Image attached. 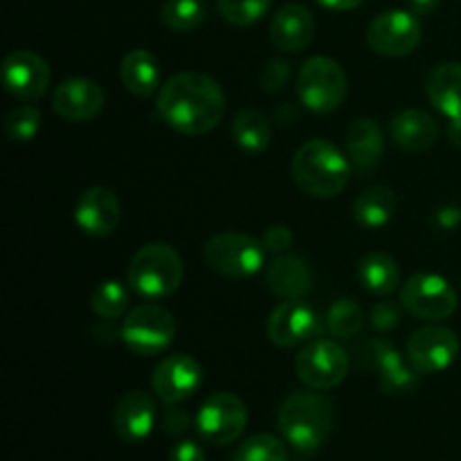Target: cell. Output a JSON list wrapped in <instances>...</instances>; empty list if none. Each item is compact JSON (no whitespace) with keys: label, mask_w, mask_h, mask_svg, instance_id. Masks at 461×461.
Wrapping results in <instances>:
<instances>
[{"label":"cell","mask_w":461,"mask_h":461,"mask_svg":"<svg viewBox=\"0 0 461 461\" xmlns=\"http://www.w3.org/2000/svg\"><path fill=\"white\" fill-rule=\"evenodd\" d=\"M156 108L178 133L205 135L221 124L228 102L219 81L205 72L185 70L162 84Z\"/></svg>","instance_id":"obj_1"},{"label":"cell","mask_w":461,"mask_h":461,"mask_svg":"<svg viewBox=\"0 0 461 461\" xmlns=\"http://www.w3.org/2000/svg\"><path fill=\"white\" fill-rule=\"evenodd\" d=\"M277 426L284 441L297 453H315L331 437L336 426L333 401L322 392H293L282 401Z\"/></svg>","instance_id":"obj_2"},{"label":"cell","mask_w":461,"mask_h":461,"mask_svg":"<svg viewBox=\"0 0 461 461\" xmlns=\"http://www.w3.org/2000/svg\"><path fill=\"white\" fill-rule=\"evenodd\" d=\"M351 162L329 140H309L293 156V180L313 198H333L351 178Z\"/></svg>","instance_id":"obj_3"},{"label":"cell","mask_w":461,"mask_h":461,"mask_svg":"<svg viewBox=\"0 0 461 461\" xmlns=\"http://www.w3.org/2000/svg\"><path fill=\"white\" fill-rule=\"evenodd\" d=\"M183 259L169 243H147L131 259L126 284L144 300H162L183 284Z\"/></svg>","instance_id":"obj_4"},{"label":"cell","mask_w":461,"mask_h":461,"mask_svg":"<svg viewBox=\"0 0 461 461\" xmlns=\"http://www.w3.org/2000/svg\"><path fill=\"white\" fill-rule=\"evenodd\" d=\"M300 102L313 113H333L347 97V75L331 57H311L297 75Z\"/></svg>","instance_id":"obj_5"},{"label":"cell","mask_w":461,"mask_h":461,"mask_svg":"<svg viewBox=\"0 0 461 461\" xmlns=\"http://www.w3.org/2000/svg\"><path fill=\"white\" fill-rule=\"evenodd\" d=\"M205 264L225 277H252L264 268L266 248L243 232H221L205 243Z\"/></svg>","instance_id":"obj_6"},{"label":"cell","mask_w":461,"mask_h":461,"mask_svg":"<svg viewBox=\"0 0 461 461\" xmlns=\"http://www.w3.org/2000/svg\"><path fill=\"white\" fill-rule=\"evenodd\" d=\"M176 338V318L160 304H140L122 322V342L135 356H158Z\"/></svg>","instance_id":"obj_7"},{"label":"cell","mask_w":461,"mask_h":461,"mask_svg":"<svg viewBox=\"0 0 461 461\" xmlns=\"http://www.w3.org/2000/svg\"><path fill=\"white\" fill-rule=\"evenodd\" d=\"M194 426L205 444L230 446L246 430L248 408L241 396L232 392H216L210 399L203 401Z\"/></svg>","instance_id":"obj_8"},{"label":"cell","mask_w":461,"mask_h":461,"mask_svg":"<svg viewBox=\"0 0 461 461\" xmlns=\"http://www.w3.org/2000/svg\"><path fill=\"white\" fill-rule=\"evenodd\" d=\"M297 378L306 387L318 392L340 385L349 372V356L338 342L327 338H313L295 358Z\"/></svg>","instance_id":"obj_9"},{"label":"cell","mask_w":461,"mask_h":461,"mask_svg":"<svg viewBox=\"0 0 461 461\" xmlns=\"http://www.w3.org/2000/svg\"><path fill=\"white\" fill-rule=\"evenodd\" d=\"M401 304L414 318L435 322V320H446L455 313L457 291L441 275L419 273L401 286Z\"/></svg>","instance_id":"obj_10"},{"label":"cell","mask_w":461,"mask_h":461,"mask_svg":"<svg viewBox=\"0 0 461 461\" xmlns=\"http://www.w3.org/2000/svg\"><path fill=\"white\" fill-rule=\"evenodd\" d=\"M367 43L383 57H408L421 43V23L414 12L390 9L369 23Z\"/></svg>","instance_id":"obj_11"},{"label":"cell","mask_w":461,"mask_h":461,"mask_svg":"<svg viewBox=\"0 0 461 461\" xmlns=\"http://www.w3.org/2000/svg\"><path fill=\"white\" fill-rule=\"evenodd\" d=\"M324 318L304 300H284L268 318V338L277 347H297L324 331Z\"/></svg>","instance_id":"obj_12"},{"label":"cell","mask_w":461,"mask_h":461,"mask_svg":"<svg viewBox=\"0 0 461 461\" xmlns=\"http://www.w3.org/2000/svg\"><path fill=\"white\" fill-rule=\"evenodd\" d=\"M459 354L457 333L446 327H423L408 340V363L419 374H439L455 363Z\"/></svg>","instance_id":"obj_13"},{"label":"cell","mask_w":461,"mask_h":461,"mask_svg":"<svg viewBox=\"0 0 461 461\" xmlns=\"http://www.w3.org/2000/svg\"><path fill=\"white\" fill-rule=\"evenodd\" d=\"M50 79H52V72H50L48 61L32 50H14L5 57L3 84L14 97L36 102L48 93Z\"/></svg>","instance_id":"obj_14"},{"label":"cell","mask_w":461,"mask_h":461,"mask_svg":"<svg viewBox=\"0 0 461 461\" xmlns=\"http://www.w3.org/2000/svg\"><path fill=\"white\" fill-rule=\"evenodd\" d=\"M203 381V369L194 356L189 354H174L167 356L151 376V387L158 394V399L165 403H183L192 399L198 392Z\"/></svg>","instance_id":"obj_15"},{"label":"cell","mask_w":461,"mask_h":461,"mask_svg":"<svg viewBox=\"0 0 461 461\" xmlns=\"http://www.w3.org/2000/svg\"><path fill=\"white\" fill-rule=\"evenodd\" d=\"M120 198L108 187H88L79 196L75 207V221L90 237H108L120 223Z\"/></svg>","instance_id":"obj_16"},{"label":"cell","mask_w":461,"mask_h":461,"mask_svg":"<svg viewBox=\"0 0 461 461\" xmlns=\"http://www.w3.org/2000/svg\"><path fill=\"white\" fill-rule=\"evenodd\" d=\"M104 90L97 81L75 77L54 88L52 108L59 117L68 122H88L97 117L104 108Z\"/></svg>","instance_id":"obj_17"},{"label":"cell","mask_w":461,"mask_h":461,"mask_svg":"<svg viewBox=\"0 0 461 461\" xmlns=\"http://www.w3.org/2000/svg\"><path fill=\"white\" fill-rule=\"evenodd\" d=\"M158 421V408L151 394L144 390H131L117 401L113 412V428L117 437L129 444L144 441L153 432Z\"/></svg>","instance_id":"obj_18"},{"label":"cell","mask_w":461,"mask_h":461,"mask_svg":"<svg viewBox=\"0 0 461 461\" xmlns=\"http://www.w3.org/2000/svg\"><path fill=\"white\" fill-rule=\"evenodd\" d=\"M315 36V18L304 5L288 3L270 21V41L279 52H304Z\"/></svg>","instance_id":"obj_19"},{"label":"cell","mask_w":461,"mask_h":461,"mask_svg":"<svg viewBox=\"0 0 461 461\" xmlns=\"http://www.w3.org/2000/svg\"><path fill=\"white\" fill-rule=\"evenodd\" d=\"M369 354L367 358L372 360V367L378 372V387L385 394H405L417 387V369L410 363H405L403 356L399 354L392 342L387 340H369L367 345Z\"/></svg>","instance_id":"obj_20"},{"label":"cell","mask_w":461,"mask_h":461,"mask_svg":"<svg viewBox=\"0 0 461 461\" xmlns=\"http://www.w3.org/2000/svg\"><path fill=\"white\" fill-rule=\"evenodd\" d=\"M345 147L351 167L360 176L372 174L385 151V140H383L378 122H374L372 117H360V120L351 122L345 135Z\"/></svg>","instance_id":"obj_21"},{"label":"cell","mask_w":461,"mask_h":461,"mask_svg":"<svg viewBox=\"0 0 461 461\" xmlns=\"http://www.w3.org/2000/svg\"><path fill=\"white\" fill-rule=\"evenodd\" d=\"M266 284L282 300H304L313 288V273L297 255H277L266 270Z\"/></svg>","instance_id":"obj_22"},{"label":"cell","mask_w":461,"mask_h":461,"mask_svg":"<svg viewBox=\"0 0 461 461\" xmlns=\"http://www.w3.org/2000/svg\"><path fill=\"white\" fill-rule=\"evenodd\" d=\"M390 135L394 144H399L403 151L423 153L437 142L439 138V126L437 120L426 111L410 108L399 113L390 124Z\"/></svg>","instance_id":"obj_23"},{"label":"cell","mask_w":461,"mask_h":461,"mask_svg":"<svg viewBox=\"0 0 461 461\" xmlns=\"http://www.w3.org/2000/svg\"><path fill=\"white\" fill-rule=\"evenodd\" d=\"M122 84L135 97H151L162 88V68L156 54L149 50H131L120 66Z\"/></svg>","instance_id":"obj_24"},{"label":"cell","mask_w":461,"mask_h":461,"mask_svg":"<svg viewBox=\"0 0 461 461\" xmlns=\"http://www.w3.org/2000/svg\"><path fill=\"white\" fill-rule=\"evenodd\" d=\"M426 95L441 115L461 117V63H441L428 75Z\"/></svg>","instance_id":"obj_25"},{"label":"cell","mask_w":461,"mask_h":461,"mask_svg":"<svg viewBox=\"0 0 461 461\" xmlns=\"http://www.w3.org/2000/svg\"><path fill=\"white\" fill-rule=\"evenodd\" d=\"M396 205H399L396 194L390 187L374 185V187H367L363 194H358L351 212H354L356 223L367 230H378L390 223L392 216L396 214Z\"/></svg>","instance_id":"obj_26"},{"label":"cell","mask_w":461,"mask_h":461,"mask_svg":"<svg viewBox=\"0 0 461 461\" xmlns=\"http://www.w3.org/2000/svg\"><path fill=\"white\" fill-rule=\"evenodd\" d=\"M358 277L374 295H392L399 288V266L385 252H369L360 259Z\"/></svg>","instance_id":"obj_27"},{"label":"cell","mask_w":461,"mask_h":461,"mask_svg":"<svg viewBox=\"0 0 461 461\" xmlns=\"http://www.w3.org/2000/svg\"><path fill=\"white\" fill-rule=\"evenodd\" d=\"M232 138L243 151L248 153H261L270 147L273 142V129H270V120L261 111L255 108H246L239 113L232 122Z\"/></svg>","instance_id":"obj_28"},{"label":"cell","mask_w":461,"mask_h":461,"mask_svg":"<svg viewBox=\"0 0 461 461\" xmlns=\"http://www.w3.org/2000/svg\"><path fill=\"white\" fill-rule=\"evenodd\" d=\"M365 324V313L358 302L342 297L329 306L324 315V327L333 338H354L358 336Z\"/></svg>","instance_id":"obj_29"},{"label":"cell","mask_w":461,"mask_h":461,"mask_svg":"<svg viewBox=\"0 0 461 461\" xmlns=\"http://www.w3.org/2000/svg\"><path fill=\"white\" fill-rule=\"evenodd\" d=\"M129 304V291L117 279H106L90 295V309H93V313L102 320H113V322L126 313Z\"/></svg>","instance_id":"obj_30"},{"label":"cell","mask_w":461,"mask_h":461,"mask_svg":"<svg viewBox=\"0 0 461 461\" xmlns=\"http://www.w3.org/2000/svg\"><path fill=\"white\" fill-rule=\"evenodd\" d=\"M207 7L203 0H167L160 9V21L174 32H192L205 23Z\"/></svg>","instance_id":"obj_31"},{"label":"cell","mask_w":461,"mask_h":461,"mask_svg":"<svg viewBox=\"0 0 461 461\" xmlns=\"http://www.w3.org/2000/svg\"><path fill=\"white\" fill-rule=\"evenodd\" d=\"M232 461H288V448L279 437L259 432L239 444Z\"/></svg>","instance_id":"obj_32"},{"label":"cell","mask_w":461,"mask_h":461,"mask_svg":"<svg viewBox=\"0 0 461 461\" xmlns=\"http://www.w3.org/2000/svg\"><path fill=\"white\" fill-rule=\"evenodd\" d=\"M273 0H216L221 16L237 27H248L268 14Z\"/></svg>","instance_id":"obj_33"},{"label":"cell","mask_w":461,"mask_h":461,"mask_svg":"<svg viewBox=\"0 0 461 461\" xmlns=\"http://www.w3.org/2000/svg\"><path fill=\"white\" fill-rule=\"evenodd\" d=\"M41 129V111L32 104L12 108L5 117V133L14 142H30Z\"/></svg>","instance_id":"obj_34"},{"label":"cell","mask_w":461,"mask_h":461,"mask_svg":"<svg viewBox=\"0 0 461 461\" xmlns=\"http://www.w3.org/2000/svg\"><path fill=\"white\" fill-rule=\"evenodd\" d=\"M401 320H403V304H396L392 300L378 302L369 315V324L376 331H392V329L399 327Z\"/></svg>","instance_id":"obj_35"},{"label":"cell","mask_w":461,"mask_h":461,"mask_svg":"<svg viewBox=\"0 0 461 461\" xmlns=\"http://www.w3.org/2000/svg\"><path fill=\"white\" fill-rule=\"evenodd\" d=\"M291 81V63L282 61V59H273L264 66L259 75L261 88L268 90V93H279V90L286 88V84Z\"/></svg>","instance_id":"obj_36"},{"label":"cell","mask_w":461,"mask_h":461,"mask_svg":"<svg viewBox=\"0 0 461 461\" xmlns=\"http://www.w3.org/2000/svg\"><path fill=\"white\" fill-rule=\"evenodd\" d=\"M261 246L270 255H286L293 246V232L286 225H270L261 237Z\"/></svg>","instance_id":"obj_37"},{"label":"cell","mask_w":461,"mask_h":461,"mask_svg":"<svg viewBox=\"0 0 461 461\" xmlns=\"http://www.w3.org/2000/svg\"><path fill=\"white\" fill-rule=\"evenodd\" d=\"M162 428H165L167 435H187L189 428H192V417L185 410L176 408V403H167L165 412H162Z\"/></svg>","instance_id":"obj_38"},{"label":"cell","mask_w":461,"mask_h":461,"mask_svg":"<svg viewBox=\"0 0 461 461\" xmlns=\"http://www.w3.org/2000/svg\"><path fill=\"white\" fill-rule=\"evenodd\" d=\"M169 461H207V457L201 444L192 439H183L171 448Z\"/></svg>","instance_id":"obj_39"},{"label":"cell","mask_w":461,"mask_h":461,"mask_svg":"<svg viewBox=\"0 0 461 461\" xmlns=\"http://www.w3.org/2000/svg\"><path fill=\"white\" fill-rule=\"evenodd\" d=\"M93 338L102 342V345H111L115 338H122V327L115 329L113 327V320H102V322L93 327Z\"/></svg>","instance_id":"obj_40"},{"label":"cell","mask_w":461,"mask_h":461,"mask_svg":"<svg viewBox=\"0 0 461 461\" xmlns=\"http://www.w3.org/2000/svg\"><path fill=\"white\" fill-rule=\"evenodd\" d=\"M315 3H320L322 7H327V9H331V12H349V9L360 7L365 0H315Z\"/></svg>","instance_id":"obj_41"},{"label":"cell","mask_w":461,"mask_h":461,"mask_svg":"<svg viewBox=\"0 0 461 461\" xmlns=\"http://www.w3.org/2000/svg\"><path fill=\"white\" fill-rule=\"evenodd\" d=\"M441 0H410V7H412L414 14H421V16H428V14L435 12L439 7Z\"/></svg>","instance_id":"obj_42"},{"label":"cell","mask_w":461,"mask_h":461,"mask_svg":"<svg viewBox=\"0 0 461 461\" xmlns=\"http://www.w3.org/2000/svg\"><path fill=\"white\" fill-rule=\"evenodd\" d=\"M437 221H439L444 228H455V225L459 223V212L453 210V207H450V210H441L439 214H437Z\"/></svg>","instance_id":"obj_43"},{"label":"cell","mask_w":461,"mask_h":461,"mask_svg":"<svg viewBox=\"0 0 461 461\" xmlns=\"http://www.w3.org/2000/svg\"><path fill=\"white\" fill-rule=\"evenodd\" d=\"M448 140L455 144V147H461V117H457V120H450Z\"/></svg>","instance_id":"obj_44"}]
</instances>
